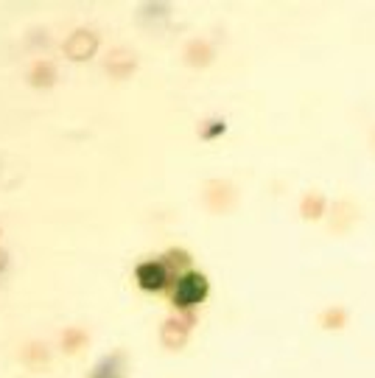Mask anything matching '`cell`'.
<instances>
[{"mask_svg":"<svg viewBox=\"0 0 375 378\" xmlns=\"http://www.w3.org/2000/svg\"><path fill=\"white\" fill-rule=\"evenodd\" d=\"M320 323H322V328H328V331H339V328L347 325V311H344V308H328V311H322Z\"/></svg>","mask_w":375,"mask_h":378,"instance_id":"4","label":"cell"},{"mask_svg":"<svg viewBox=\"0 0 375 378\" xmlns=\"http://www.w3.org/2000/svg\"><path fill=\"white\" fill-rule=\"evenodd\" d=\"M325 213V196H320V193H311V196H305V202H303V216L305 219H320Z\"/></svg>","mask_w":375,"mask_h":378,"instance_id":"5","label":"cell"},{"mask_svg":"<svg viewBox=\"0 0 375 378\" xmlns=\"http://www.w3.org/2000/svg\"><path fill=\"white\" fill-rule=\"evenodd\" d=\"M353 219H356V207H353V202H336L333 205V213H330V230L333 233H342V230H347L350 225H353Z\"/></svg>","mask_w":375,"mask_h":378,"instance_id":"2","label":"cell"},{"mask_svg":"<svg viewBox=\"0 0 375 378\" xmlns=\"http://www.w3.org/2000/svg\"><path fill=\"white\" fill-rule=\"evenodd\" d=\"M138 281H141L143 288L157 291V288L165 286V269L160 264H143L141 269H138Z\"/></svg>","mask_w":375,"mask_h":378,"instance_id":"3","label":"cell"},{"mask_svg":"<svg viewBox=\"0 0 375 378\" xmlns=\"http://www.w3.org/2000/svg\"><path fill=\"white\" fill-rule=\"evenodd\" d=\"M205 297H207V281H205L202 275H196V272H190L188 278H183V281L177 284V291H174L177 306H196V303H202Z\"/></svg>","mask_w":375,"mask_h":378,"instance_id":"1","label":"cell"}]
</instances>
